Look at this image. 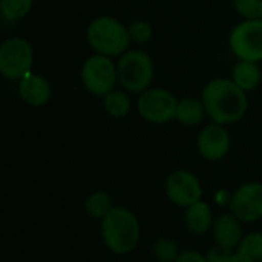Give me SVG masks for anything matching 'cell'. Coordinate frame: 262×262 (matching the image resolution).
Listing matches in <instances>:
<instances>
[{
	"mask_svg": "<svg viewBox=\"0 0 262 262\" xmlns=\"http://www.w3.org/2000/svg\"><path fill=\"white\" fill-rule=\"evenodd\" d=\"M201 100L212 121L223 126L243 120L249 107L247 92L232 78H215L209 81L203 89Z\"/></svg>",
	"mask_w": 262,
	"mask_h": 262,
	"instance_id": "6da1fadb",
	"label": "cell"
},
{
	"mask_svg": "<svg viewBox=\"0 0 262 262\" xmlns=\"http://www.w3.org/2000/svg\"><path fill=\"white\" fill-rule=\"evenodd\" d=\"M138 218L124 207H114L101 220V236L104 246L115 255H127L140 241Z\"/></svg>",
	"mask_w": 262,
	"mask_h": 262,
	"instance_id": "7a4b0ae2",
	"label": "cell"
},
{
	"mask_svg": "<svg viewBox=\"0 0 262 262\" xmlns=\"http://www.w3.org/2000/svg\"><path fill=\"white\" fill-rule=\"evenodd\" d=\"M86 40L97 54L111 58L123 55L132 43L129 29L120 20L109 15H100L88 25Z\"/></svg>",
	"mask_w": 262,
	"mask_h": 262,
	"instance_id": "3957f363",
	"label": "cell"
},
{
	"mask_svg": "<svg viewBox=\"0 0 262 262\" xmlns=\"http://www.w3.org/2000/svg\"><path fill=\"white\" fill-rule=\"evenodd\" d=\"M117 75L123 89L134 94H143L154 80V63L150 55L141 49L126 51L118 58Z\"/></svg>",
	"mask_w": 262,
	"mask_h": 262,
	"instance_id": "277c9868",
	"label": "cell"
},
{
	"mask_svg": "<svg viewBox=\"0 0 262 262\" xmlns=\"http://www.w3.org/2000/svg\"><path fill=\"white\" fill-rule=\"evenodd\" d=\"M34 51L23 37H11L0 46V72L8 80H21L31 74Z\"/></svg>",
	"mask_w": 262,
	"mask_h": 262,
	"instance_id": "5b68a950",
	"label": "cell"
},
{
	"mask_svg": "<svg viewBox=\"0 0 262 262\" xmlns=\"http://www.w3.org/2000/svg\"><path fill=\"white\" fill-rule=\"evenodd\" d=\"M80 75L86 91L97 97H104L112 92L118 81L117 64H114L111 57L100 54L84 60Z\"/></svg>",
	"mask_w": 262,
	"mask_h": 262,
	"instance_id": "8992f818",
	"label": "cell"
},
{
	"mask_svg": "<svg viewBox=\"0 0 262 262\" xmlns=\"http://www.w3.org/2000/svg\"><path fill=\"white\" fill-rule=\"evenodd\" d=\"M177 97L164 88H149L137 103L138 114L152 124H166L177 117Z\"/></svg>",
	"mask_w": 262,
	"mask_h": 262,
	"instance_id": "52a82bcc",
	"label": "cell"
},
{
	"mask_svg": "<svg viewBox=\"0 0 262 262\" xmlns=\"http://www.w3.org/2000/svg\"><path fill=\"white\" fill-rule=\"evenodd\" d=\"M229 46L232 52L246 61L262 60V18L243 20L238 23L229 37Z\"/></svg>",
	"mask_w": 262,
	"mask_h": 262,
	"instance_id": "ba28073f",
	"label": "cell"
},
{
	"mask_svg": "<svg viewBox=\"0 0 262 262\" xmlns=\"http://www.w3.org/2000/svg\"><path fill=\"white\" fill-rule=\"evenodd\" d=\"M166 195L173 204L187 209L201 201L203 187L195 173L189 170H175L166 180Z\"/></svg>",
	"mask_w": 262,
	"mask_h": 262,
	"instance_id": "9c48e42d",
	"label": "cell"
},
{
	"mask_svg": "<svg viewBox=\"0 0 262 262\" xmlns=\"http://www.w3.org/2000/svg\"><path fill=\"white\" fill-rule=\"evenodd\" d=\"M230 212L243 223L262 218V183L243 184L230 198Z\"/></svg>",
	"mask_w": 262,
	"mask_h": 262,
	"instance_id": "30bf717a",
	"label": "cell"
},
{
	"mask_svg": "<svg viewBox=\"0 0 262 262\" xmlns=\"http://www.w3.org/2000/svg\"><path fill=\"white\" fill-rule=\"evenodd\" d=\"M230 144H232V140H230L227 129L218 123H212L206 126L196 138L198 152L207 161L223 160L229 154Z\"/></svg>",
	"mask_w": 262,
	"mask_h": 262,
	"instance_id": "8fae6325",
	"label": "cell"
},
{
	"mask_svg": "<svg viewBox=\"0 0 262 262\" xmlns=\"http://www.w3.org/2000/svg\"><path fill=\"white\" fill-rule=\"evenodd\" d=\"M18 94L26 104L32 107H40L49 101L52 91L49 81L45 77L38 74H28L20 80Z\"/></svg>",
	"mask_w": 262,
	"mask_h": 262,
	"instance_id": "7c38bea8",
	"label": "cell"
},
{
	"mask_svg": "<svg viewBox=\"0 0 262 262\" xmlns=\"http://www.w3.org/2000/svg\"><path fill=\"white\" fill-rule=\"evenodd\" d=\"M243 227L241 221L233 215H221L213 223V239L218 246L227 249H236L243 241Z\"/></svg>",
	"mask_w": 262,
	"mask_h": 262,
	"instance_id": "4fadbf2b",
	"label": "cell"
},
{
	"mask_svg": "<svg viewBox=\"0 0 262 262\" xmlns=\"http://www.w3.org/2000/svg\"><path fill=\"white\" fill-rule=\"evenodd\" d=\"M212 209L207 203L198 201L186 209L184 224L187 230L193 235H203L212 227Z\"/></svg>",
	"mask_w": 262,
	"mask_h": 262,
	"instance_id": "5bb4252c",
	"label": "cell"
},
{
	"mask_svg": "<svg viewBox=\"0 0 262 262\" xmlns=\"http://www.w3.org/2000/svg\"><path fill=\"white\" fill-rule=\"evenodd\" d=\"M232 80L246 92L255 91L261 83V69L255 61L239 60L232 68Z\"/></svg>",
	"mask_w": 262,
	"mask_h": 262,
	"instance_id": "9a60e30c",
	"label": "cell"
},
{
	"mask_svg": "<svg viewBox=\"0 0 262 262\" xmlns=\"http://www.w3.org/2000/svg\"><path fill=\"white\" fill-rule=\"evenodd\" d=\"M206 114L207 112L203 100H198L195 97H186L183 100H178L175 120L186 127H192L200 124L204 120Z\"/></svg>",
	"mask_w": 262,
	"mask_h": 262,
	"instance_id": "2e32d148",
	"label": "cell"
},
{
	"mask_svg": "<svg viewBox=\"0 0 262 262\" xmlns=\"http://www.w3.org/2000/svg\"><path fill=\"white\" fill-rule=\"evenodd\" d=\"M236 262H262V233L246 235L236 247Z\"/></svg>",
	"mask_w": 262,
	"mask_h": 262,
	"instance_id": "e0dca14e",
	"label": "cell"
},
{
	"mask_svg": "<svg viewBox=\"0 0 262 262\" xmlns=\"http://www.w3.org/2000/svg\"><path fill=\"white\" fill-rule=\"evenodd\" d=\"M112 209V196L106 192H94L86 198L84 203V210L92 220H103Z\"/></svg>",
	"mask_w": 262,
	"mask_h": 262,
	"instance_id": "ac0fdd59",
	"label": "cell"
},
{
	"mask_svg": "<svg viewBox=\"0 0 262 262\" xmlns=\"http://www.w3.org/2000/svg\"><path fill=\"white\" fill-rule=\"evenodd\" d=\"M130 98L121 92V91H112L107 95L103 97V107L107 112V115L114 117V118H123L129 114L130 111Z\"/></svg>",
	"mask_w": 262,
	"mask_h": 262,
	"instance_id": "d6986e66",
	"label": "cell"
},
{
	"mask_svg": "<svg viewBox=\"0 0 262 262\" xmlns=\"http://www.w3.org/2000/svg\"><path fill=\"white\" fill-rule=\"evenodd\" d=\"M34 0H0V12L9 21L26 17L32 9Z\"/></svg>",
	"mask_w": 262,
	"mask_h": 262,
	"instance_id": "ffe728a7",
	"label": "cell"
},
{
	"mask_svg": "<svg viewBox=\"0 0 262 262\" xmlns=\"http://www.w3.org/2000/svg\"><path fill=\"white\" fill-rule=\"evenodd\" d=\"M152 255L158 262H175L178 259V244L170 238H158L152 246Z\"/></svg>",
	"mask_w": 262,
	"mask_h": 262,
	"instance_id": "44dd1931",
	"label": "cell"
},
{
	"mask_svg": "<svg viewBox=\"0 0 262 262\" xmlns=\"http://www.w3.org/2000/svg\"><path fill=\"white\" fill-rule=\"evenodd\" d=\"M233 6L244 20L262 18V0H233Z\"/></svg>",
	"mask_w": 262,
	"mask_h": 262,
	"instance_id": "7402d4cb",
	"label": "cell"
},
{
	"mask_svg": "<svg viewBox=\"0 0 262 262\" xmlns=\"http://www.w3.org/2000/svg\"><path fill=\"white\" fill-rule=\"evenodd\" d=\"M127 29H129V35H130L132 43L143 45L152 38V26L144 20H135L134 23H130L127 26Z\"/></svg>",
	"mask_w": 262,
	"mask_h": 262,
	"instance_id": "603a6c76",
	"label": "cell"
},
{
	"mask_svg": "<svg viewBox=\"0 0 262 262\" xmlns=\"http://www.w3.org/2000/svg\"><path fill=\"white\" fill-rule=\"evenodd\" d=\"M206 258L209 262H236V250L215 244L209 249Z\"/></svg>",
	"mask_w": 262,
	"mask_h": 262,
	"instance_id": "cb8c5ba5",
	"label": "cell"
},
{
	"mask_svg": "<svg viewBox=\"0 0 262 262\" xmlns=\"http://www.w3.org/2000/svg\"><path fill=\"white\" fill-rule=\"evenodd\" d=\"M175 262H209L207 258L195 250H187V252H183L180 253L178 259Z\"/></svg>",
	"mask_w": 262,
	"mask_h": 262,
	"instance_id": "d4e9b609",
	"label": "cell"
}]
</instances>
